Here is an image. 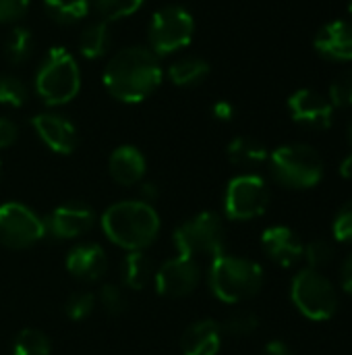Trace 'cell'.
Segmentation results:
<instances>
[{"mask_svg":"<svg viewBox=\"0 0 352 355\" xmlns=\"http://www.w3.org/2000/svg\"><path fill=\"white\" fill-rule=\"evenodd\" d=\"M164 69L160 56L145 46L118 50L106 64L102 81L112 98L124 104H137L149 98L162 83Z\"/></svg>","mask_w":352,"mask_h":355,"instance_id":"obj_1","label":"cell"},{"mask_svg":"<svg viewBox=\"0 0 352 355\" xmlns=\"http://www.w3.org/2000/svg\"><path fill=\"white\" fill-rule=\"evenodd\" d=\"M106 237L129 252H143L160 235V216L151 204L127 200L112 204L102 214Z\"/></svg>","mask_w":352,"mask_h":355,"instance_id":"obj_2","label":"cell"},{"mask_svg":"<svg viewBox=\"0 0 352 355\" xmlns=\"http://www.w3.org/2000/svg\"><path fill=\"white\" fill-rule=\"evenodd\" d=\"M263 287V268L241 256L222 254L210 262V289L224 304H241Z\"/></svg>","mask_w":352,"mask_h":355,"instance_id":"obj_3","label":"cell"},{"mask_svg":"<svg viewBox=\"0 0 352 355\" xmlns=\"http://www.w3.org/2000/svg\"><path fill=\"white\" fill-rule=\"evenodd\" d=\"M81 89V71L75 56L62 48L54 46L41 58L35 73V92L48 106L68 104Z\"/></svg>","mask_w":352,"mask_h":355,"instance_id":"obj_4","label":"cell"},{"mask_svg":"<svg viewBox=\"0 0 352 355\" xmlns=\"http://www.w3.org/2000/svg\"><path fill=\"white\" fill-rule=\"evenodd\" d=\"M174 245L178 256L191 258L195 262H212L226 254V227L216 212L195 214L176 227Z\"/></svg>","mask_w":352,"mask_h":355,"instance_id":"obj_5","label":"cell"},{"mask_svg":"<svg viewBox=\"0 0 352 355\" xmlns=\"http://www.w3.org/2000/svg\"><path fill=\"white\" fill-rule=\"evenodd\" d=\"M268 160L274 179L288 189L315 187L324 177V160L319 152L307 144L280 146Z\"/></svg>","mask_w":352,"mask_h":355,"instance_id":"obj_6","label":"cell"},{"mask_svg":"<svg viewBox=\"0 0 352 355\" xmlns=\"http://www.w3.org/2000/svg\"><path fill=\"white\" fill-rule=\"evenodd\" d=\"M290 300L305 318L315 322L330 320L338 310V293L332 281L313 268L297 272L290 285Z\"/></svg>","mask_w":352,"mask_h":355,"instance_id":"obj_7","label":"cell"},{"mask_svg":"<svg viewBox=\"0 0 352 355\" xmlns=\"http://www.w3.org/2000/svg\"><path fill=\"white\" fill-rule=\"evenodd\" d=\"M195 33V21L191 12L178 4H168L154 12L147 29L149 50L158 56L174 54L191 44Z\"/></svg>","mask_w":352,"mask_h":355,"instance_id":"obj_8","label":"cell"},{"mask_svg":"<svg viewBox=\"0 0 352 355\" xmlns=\"http://www.w3.org/2000/svg\"><path fill=\"white\" fill-rule=\"evenodd\" d=\"M270 206V187L259 175H239L226 185L224 212L230 220L259 218Z\"/></svg>","mask_w":352,"mask_h":355,"instance_id":"obj_9","label":"cell"},{"mask_svg":"<svg viewBox=\"0 0 352 355\" xmlns=\"http://www.w3.org/2000/svg\"><path fill=\"white\" fill-rule=\"evenodd\" d=\"M46 237L44 220L25 204L6 202L0 206V243L10 250H27Z\"/></svg>","mask_w":352,"mask_h":355,"instance_id":"obj_10","label":"cell"},{"mask_svg":"<svg viewBox=\"0 0 352 355\" xmlns=\"http://www.w3.org/2000/svg\"><path fill=\"white\" fill-rule=\"evenodd\" d=\"M199 281H201L199 262L185 258V256L166 260L154 275L158 293L170 300H180V297L191 295L197 289Z\"/></svg>","mask_w":352,"mask_h":355,"instance_id":"obj_11","label":"cell"},{"mask_svg":"<svg viewBox=\"0 0 352 355\" xmlns=\"http://www.w3.org/2000/svg\"><path fill=\"white\" fill-rule=\"evenodd\" d=\"M95 223L93 210L83 202H66L58 206L46 220V235L54 239H77L85 235Z\"/></svg>","mask_w":352,"mask_h":355,"instance_id":"obj_12","label":"cell"},{"mask_svg":"<svg viewBox=\"0 0 352 355\" xmlns=\"http://www.w3.org/2000/svg\"><path fill=\"white\" fill-rule=\"evenodd\" d=\"M288 110L297 123L311 127V129H317V131L328 129L334 121L332 102L326 96H322L319 92L309 89V87L297 89L288 98Z\"/></svg>","mask_w":352,"mask_h":355,"instance_id":"obj_13","label":"cell"},{"mask_svg":"<svg viewBox=\"0 0 352 355\" xmlns=\"http://www.w3.org/2000/svg\"><path fill=\"white\" fill-rule=\"evenodd\" d=\"M31 125L44 146L56 154H73L79 144V133L73 121L58 112H39L31 119Z\"/></svg>","mask_w":352,"mask_h":355,"instance_id":"obj_14","label":"cell"},{"mask_svg":"<svg viewBox=\"0 0 352 355\" xmlns=\"http://www.w3.org/2000/svg\"><path fill=\"white\" fill-rule=\"evenodd\" d=\"M261 248H263V254L272 262H276L284 268L299 264L303 260V250H305L299 235L293 229L282 227V225H276V227H270L263 231Z\"/></svg>","mask_w":352,"mask_h":355,"instance_id":"obj_15","label":"cell"},{"mask_svg":"<svg viewBox=\"0 0 352 355\" xmlns=\"http://www.w3.org/2000/svg\"><path fill=\"white\" fill-rule=\"evenodd\" d=\"M66 270L79 281H98L108 270V256L98 243H79L66 256Z\"/></svg>","mask_w":352,"mask_h":355,"instance_id":"obj_16","label":"cell"},{"mask_svg":"<svg viewBox=\"0 0 352 355\" xmlns=\"http://www.w3.org/2000/svg\"><path fill=\"white\" fill-rule=\"evenodd\" d=\"M108 171H110V177L118 185L133 187V185H137L145 177L147 162H145V156L141 154L139 148H135V146H120V148H116L110 154Z\"/></svg>","mask_w":352,"mask_h":355,"instance_id":"obj_17","label":"cell"},{"mask_svg":"<svg viewBox=\"0 0 352 355\" xmlns=\"http://www.w3.org/2000/svg\"><path fill=\"white\" fill-rule=\"evenodd\" d=\"M315 50L330 60H352V23L332 21L315 35Z\"/></svg>","mask_w":352,"mask_h":355,"instance_id":"obj_18","label":"cell"},{"mask_svg":"<svg viewBox=\"0 0 352 355\" xmlns=\"http://www.w3.org/2000/svg\"><path fill=\"white\" fill-rule=\"evenodd\" d=\"M222 327L214 320L193 322L180 341L183 355H218L222 347Z\"/></svg>","mask_w":352,"mask_h":355,"instance_id":"obj_19","label":"cell"},{"mask_svg":"<svg viewBox=\"0 0 352 355\" xmlns=\"http://www.w3.org/2000/svg\"><path fill=\"white\" fill-rule=\"evenodd\" d=\"M154 275H156L154 262L145 252H129L120 264L122 285L133 291L145 289L149 285V281L154 279Z\"/></svg>","mask_w":352,"mask_h":355,"instance_id":"obj_20","label":"cell"},{"mask_svg":"<svg viewBox=\"0 0 352 355\" xmlns=\"http://www.w3.org/2000/svg\"><path fill=\"white\" fill-rule=\"evenodd\" d=\"M110 44H112L110 25H108V21H102V19L85 25L79 35V52L87 60L102 58L110 50Z\"/></svg>","mask_w":352,"mask_h":355,"instance_id":"obj_21","label":"cell"},{"mask_svg":"<svg viewBox=\"0 0 352 355\" xmlns=\"http://www.w3.org/2000/svg\"><path fill=\"white\" fill-rule=\"evenodd\" d=\"M228 160L237 166H243V168H251V166H259L263 164L270 154H268V148L255 139V137H247V135H241V137H234L230 144H228Z\"/></svg>","mask_w":352,"mask_h":355,"instance_id":"obj_22","label":"cell"},{"mask_svg":"<svg viewBox=\"0 0 352 355\" xmlns=\"http://www.w3.org/2000/svg\"><path fill=\"white\" fill-rule=\"evenodd\" d=\"M210 75V64L207 60L199 56H185L178 58L176 62L170 64L168 77L176 87H195L203 83Z\"/></svg>","mask_w":352,"mask_h":355,"instance_id":"obj_23","label":"cell"},{"mask_svg":"<svg viewBox=\"0 0 352 355\" xmlns=\"http://www.w3.org/2000/svg\"><path fill=\"white\" fill-rule=\"evenodd\" d=\"M44 8L48 12V17L60 25L79 23L91 10L89 0H44Z\"/></svg>","mask_w":352,"mask_h":355,"instance_id":"obj_24","label":"cell"},{"mask_svg":"<svg viewBox=\"0 0 352 355\" xmlns=\"http://www.w3.org/2000/svg\"><path fill=\"white\" fill-rule=\"evenodd\" d=\"M35 48V35L27 27H12L4 40V56L12 64H21L31 58Z\"/></svg>","mask_w":352,"mask_h":355,"instance_id":"obj_25","label":"cell"},{"mask_svg":"<svg viewBox=\"0 0 352 355\" xmlns=\"http://www.w3.org/2000/svg\"><path fill=\"white\" fill-rule=\"evenodd\" d=\"M52 343L50 339L37 329H25L15 337L12 355H50Z\"/></svg>","mask_w":352,"mask_h":355,"instance_id":"obj_26","label":"cell"},{"mask_svg":"<svg viewBox=\"0 0 352 355\" xmlns=\"http://www.w3.org/2000/svg\"><path fill=\"white\" fill-rule=\"evenodd\" d=\"M145 0H89V6L102 17V21H118L143 6Z\"/></svg>","mask_w":352,"mask_h":355,"instance_id":"obj_27","label":"cell"},{"mask_svg":"<svg viewBox=\"0 0 352 355\" xmlns=\"http://www.w3.org/2000/svg\"><path fill=\"white\" fill-rule=\"evenodd\" d=\"M27 98H29V89L19 77L0 75V104L2 106L19 108L27 102Z\"/></svg>","mask_w":352,"mask_h":355,"instance_id":"obj_28","label":"cell"},{"mask_svg":"<svg viewBox=\"0 0 352 355\" xmlns=\"http://www.w3.org/2000/svg\"><path fill=\"white\" fill-rule=\"evenodd\" d=\"M259 329V318L253 312H237L232 316L226 318V322L222 324V333L228 337H249Z\"/></svg>","mask_w":352,"mask_h":355,"instance_id":"obj_29","label":"cell"},{"mask_svg":"<svg viewBox=\"0 0 352 355\" xmlns=\"http://www.w3.org/2000/svg\"><path fill=\"white\" fill-rule=\"evenodd\" d=\"M330 102L336 108L352 106V69L342 71L330 85Z\"/></svg>","mask_w":352,"mask_h":355,"instance_id":"obj_30","label":"cell"},{"mask_svg":"<svg viewBox=\"0 0 352 355\" xmlns=\"http://www.w3.org/2000/svg\"><path fill=\"white\" fill-rule=\"evenodd\" d=\"M93 308H95V297L89 291H77L66 300L64 312L71 320L79 322V320H85L93 312Z\"/></svg>","mask_w":352,"mask_h":355,"instance_id":"obj_31","label":"cell"},{"mask_svg":"<svg viewBox=\"0 0 352 355\" xmlns=\"http://www.w3.org/2000/svg\"><path fill=\"white\" fill-rule=\"evenodd\" d=\"M332 256H334V248L326 239H315V241L307 243L303 250V260H307L309 268H313V270H319L322 266H326L332 260Z\"/></svg>","mask_w":352,"mask_h":355,"instance_id":"obj_32","label":"cell"},{"mask_svg":"<svg viewBox=\"0 0 352 355\" xmlns=\"http://www.w3.org/2000/svg\"><path fill=\"white\" fill-rule=\"evenodd\" d=\"M100 306L110 316H120L127 310V297L116 285H104L98 293Z\"/></svg>","mask_w":352,"mask_h":355,"instance_id":"obj_33","label":"cell"},{"mask_svg":"<svg viewBox=\"0 0 352 355\" xmlns=\"http://www.w3.org/2000/svg\"><path fill=\"white\" fill-rule=\"evenodd\" d=\"M332 233L338 241L352 243V200L338 210V214L332 223Z\"/></svg>","mask_w":352,"mask_h":355,"instance_id":"obj_34","label":"cell"},{"mask_svg":"<svg viewBox=\"0 0 352 355\" xmlns=\"http://www.w3.org/2000/svg\"><path fill=\"white\" fill-rule=\"evenodd\" d=\"M29 10V0H0V23H17Z\"/></svg>","mask_w":352,"mask_h":355,"instance_id":"obj_35","label":"cell"},{"mask_svg":"<svg viewBox=\"0 0 352 355\" xmlns=\"http://www.w3.org/2000/svg\"><path fill=\"white\" fill-rule=\"evenodd\" d=\"M17 137H19V129H17V125H15L10 119L0 116V150L10 148V146L17 141Z\"/></svg>","mask_w":352,"mask_h":355,"instance_id":"obj_36","label":"cell"},{"mask_svg":"<svg viewBox=\"0 0 352 355\" xmlns=\"http://www.w3.org/2000/svg\"><path fill=\"white\" fill-rule=\"evenodd\" d=\"M212 114H214V119H218L222 123H228V121L234 119V106L230 102H226V100H220V102H216L212 106Z\"/></svg>","mask_w":352,"mask_h":355,"instance_id":"obj_37","label":"cell"},{"mask_svg":"<svg viewBox=\"0 0 352 355\" xmlns=\"http://www.w3.org/2000/svg\"><path fill=\"white\" fill-rule=\"evenodd\" d=\"M340 283H342V289L352 295V254H349V258L342 262V268H340Z\"/></svg>","mask_w":352,"mask_h":355,"instance_id":"obj_38","label":"cell"},{"mask_svg":"<svg viewBox=\"0 0 352 355\" xmlns=\"http://www.w3.org/2000/svg\"><path fill=\"white\" fill-rule=\"evenodd\" d=\"M261 355H293V352H290V347H288L286 343H282V341H270V343L263 347Z\"/></svg>","mask_w":352,"mask_h":355,"instance_id":"obj_39","label":"cell"},{"mask_svg":"<svg viewBox=\"0 0 352 355\" xmlns=\"http://www.w3.org/2000/svg\"><path fill=\"white\" fill-rule=\"evenodd\" d=\"M349 141H351V150H349V156L342 160L340 164V175L346 177V179H352V123H351V131H349Z\"/></svg>","mask_w":352,"mask_h":355,"instance_id":"obj_40","label":"cell"},{"mask_svg":"<svg viewBox=\"0 0 352 355\" xmlns=\"http://www.w3.org/2000/svg\"><path fill=\"white\" fill-rule=\"evenodd\" d=\"M156 193H158V191H156V185H149V183H147V185H143V196H147V198H151V200H154V198H156Z\"/></svg>","mask_w":352,"mask_h":355,"instance_id":"obj_41","label":"cell"},{"mask_svg":"<svg viewBox=\"0 0 352 355\" xmlns=\"http://www.w3.org/2000/svg\"><path fill=\"white\" fill-rule=\"evenodd\" d=\"M349 10H351V15H352V0H349Z\"/></svg>","mask_w":352,"mask_h":355,"instance_id":"obj_42","label":"cell"},{"mask_svg":"<svg viewBox=\"0 0 352 355\" xmlns=\"http://www.w3.org/2000/svg\"><path fill=\"white\" fill-rule=\"evenodd\" d=\"M0 175H2V166H0Z\"/></svg>","mask_w":352,"mask_h":355,"instance_id":"obj_43","label":"cell"}]
</instances>
